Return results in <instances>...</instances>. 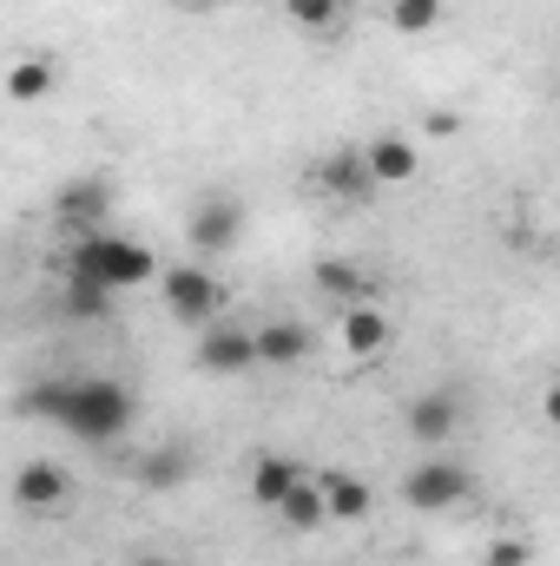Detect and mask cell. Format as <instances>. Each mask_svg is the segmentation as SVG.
<instances>
[{"label": "cell", "instance_id": "cell-1", "mask_svg": "<svg viewBox=\"0 0 560 566\" xmlns=\"http://www.w3.org/2000/svg\"><path fill=\"white\" fill-rule=\"evenodd\" d=\"M133 416H139V402H133L126 382H113V376H66V402H60L53 428L80 434L86 448H106V441H120L133 428Z\"/></svg>", "mask_w": 560, "mask_h": 566}, {"label": "cell", "instance_id": "cell-2", "mask_svg": "<svg viewBox=\"0 0 560 566\" xmlns=\"http://www.w3.org/2000/svg\"><path fill=\"white\" fill-rule=\"evenodd\" d=\"M158 258L133 244V238H120V231H86V238H73V251H66V277L80 283H100V290H133V283H158Z\"/></svg>", "mask_w": 560, "mask_h": 566}, {"label": "cell", "instance_id": "cell-3", "mask_svg": "<svg viewBox=\"0 0 560 566\" xmlns=\"http://www.w3.org/2000/svg\"><path fill=\"white\" fill-rule=\"evenodd\" d=\"M158 296H165V316L185 323L191 336H198L205 323H218V310H225V283L211 277L205 264H172V271H158Z\"/></svg>", "mask_w": 560, "mask_h": 566}, {"label": "cell", "instance_id": "cell-4", "mask_svg": "<svg viewBox=\"0 0 560 566\" xmlns=\"http://www.w3.org/2000/svg\"><path fill=\"white\" fill-rule=\"evenodd\" d=\"M468 494H475V468H462L448 454H428V461H416L403 474V507H416V514H448Z\"/></svg>", "mask_w": 560, "mask_h": 566}, {"label": "cell", "instance_id": "cell-5", "mask_svg": "<svg viewBox=\"0 0 560 566\" xmlns=\"http://www.w3.org/2000/svg\"><path fill=\"white\" fill-rule=\"evenodd\" d=\"M245 224H251L245 198H231V191H205V198L191 205V218H185V238H191L198 258H225V251H238Z\"/></svg>", "mask_w": 560, "mask_h": 566}, {"label": "cell", "instance_id": "cell-6", "mask_svg": "<svg viewBox=\"0 0 560 566\" xmlns=\"http://www.w3.org/2000/svg\"><path fill=\"white\" fill-rule=\"evenodd\" d=\"M113 178L106 171H80V178H66L60 191H53V218L73 231V238H86V231H106V218H113Z\"/></svg>", "mask_w": 560, "mask_h": 566}, {"label": "cell", "instance_id": "cell-7", "mask_svg": "<svg viewBox=\"0 0 560 566\" xmlns=\"http://www.w3.org/2000/svg\"><path fill=\"white\" fill-rule=\"evenodd\" d=\"M468 422V402L455 396V382H442V389H422L416 402L403 409V428H409V441L422 448H442V441H455V428Z\"/></svg>", "mask_w": 560, "mask_h": 566}, {"label": "cell", "instance_id": "cell-8", "mask_svg": "<svg viewBox=\"0 0 560 566\" xmlns=\"http://www.w3.org/2000/svg\"><path fill=\"white\" fill-rule=\"evenodd\" d=\"M198 369L205 376H251L258 369V343L245 323H205L198 329Z\"/></svg>", "mask_w": 560, "mask_h": 566}, {"label": "cell", "instance_id": "cell-9", "mask_svg": "<svg viewBox=\"0 0 560 566\" xmlns=\"http://www.w3.org/2000/svg\"><path fill=\"white\" fill-rule=\"evenodd\" d=\"M66 501H73V474H66L60 461L33 454V461L13 468V507H27V514H53V507H66Z\"/></svg>", "mask_w": 560, "mask_h": 566}, {"label": "cell", "instance_id": "cell-10", "mask_svg": "<svg viewBox=\"0 0 560 566\" xmlns=\"http://www.w3.org/2000/svg\"><path fill=\"white\" fill-rule=\"evenodd\" d=\"M191 474H198V454H191V441H152L139 461H133V481H139V494H178Z\"/></svg>", "mask_w": 560, "mask_h": 566}, {"label": "cell", "instance_id": "cell-11", "mask_svg": "<svg viewBox=\"0 0 560 566\" xmlns=\"http://www.w3.org/2000/svg\"><path fill=\"white\" fill-rule=\"evenodd\" d=\"M310 178H317V191L336 198V205H370V198H376V178H370V165H363L356 145H336Z\"/></svg>", "mask_w": 560, "mask_h": 566}, {"label": "cell", "instance_id": "cell-12", "mask_svg": "<svg viewBox=\"0 0 560 566\" xmlns=\"http://www.w3.org/2000/svg\"><path fill=\"white\" fill-rule=\"evenodd\" d=\"M363 165H370V178H376V191L383 185H409L422 171V151L416 139H403V133H376V139L363 145Z\"/></svg>", "mask_w": 560, "mask_h": 566}, {"label": "cell", "instance_id": "cell-13", "mask_svg": "<svg viewBox=\"0 0 560 566\" xmlns=\"http://www.w3.org/2000/svg\"><path fill=\"white\" fill-rule=\"evenodd\" d=\"M390 316L376 310V303H343V349L356 356V363H376L383 349H390Z\"/></svg>", "mask_w": 560, "mask_h": 566}, {"label": "cell", "instance_id": "cell-14", "mask_svg": "<svg viewBox=\"0 0 560 566\" xmlns=\"http://www.w3.org/2000/svg\"><path fill=\"white\" fill-rule=\"evenodd\" d=\"M323 488V521H370L376 514V488L363 474H317Z\"/></svg>", "mask_w": 560, "mask_h": 566}, {"label": "cell", "instance_id": "cell-15", "mask_svg": "<svg viewBox=\"0 0 560 566\" xmlns=\"http://www.w3.org/2000/svg\"><path fill=\"white\" fill-rule=\"evenodd\" d=\"M251 343H258V363H271V369H297V363L310 356V329L290 323V316L265 323V329H251Z\"/></svg>", "mask_w": 560, "mask_h": 566}, {"label": "cell", "instance_id": "cell-16", "mask_svg": "<svg viewBox=\"0 0 560 566\" xmlns=\"http://www.w3.org/2000/svg\"><path fill=\"white\" fill-rule=\"evenodd\" d=\"M0 86H7V99H13V106H33V99H46V93L60 86V66H53L46 53H27V60H13V66H7V80H0Z\"/></svg>", "mask_w": 560, "mask_h": 566}, {"label": "cell", "instance_id": "cell-17", "mask_svg": "<svg viewBox=\"0 0 560 566\" xmlns=\"http://www.w3.org/2000/svg\"><path fill=\"white\" fill-rule=\"evenodd\" d=\"M310 283H317L330 303H370V271H363V264H350V258H317Z\"/></svg>", "mask_w": 560, "mask_h": 566}, {"label": "cell", "instance_id": "cell-18", "mask_svg": "<svg viewBox=\"0 0 560 566\" xmlns=\"http://www.w3.org/2000/svg\"><path fill=\"white\" fill-rule=\"evenodd\" d=\"M297 474H303V468H297L290 454H258V461H251V481H245V494H251L258 507H278L283 494H290V481H297Z\"/></svg>", "mask_w": 560, "mask_h": 566}, {"label": "cell", "instance_id": "cell-19", "mask_svg": "<svg viewBox=\"0 0 560 566\" xmlns=\"http://www.w3.org/2000/svg\"><path fill=\"white\" fill-rule=\"evenodd\" d=\"M271 514H278L283 527H297V534H317V527H323V488H317L310 474H297V481H290V494H283Z\"/></svg>", "mask_w": 560, "mask_h": 566}, {"label": "cell", "instance_id": "cell-20", "mask_svg": "<svg viewBox=\"0 0 560 566\" xmlns=\"http://www.w3.org/2000/svg\"><path fill=\"white\" fill-rule=\"evenodd\" d=\"M60 310H66L73 323H100V316H113V290L66 277V290H60Z\"/></svg>", "mask_w": 560, "mask_h": 566}, {"label": "cell", "instance_id": "cell-21", "mask_svg": "<svg viewBox=\"0 0 560 566\" xmlns=\"http://www.w3.org/2000/svg\"><path fill=\"white\" fill-rule=\"evenodd\" d=\"M60 402H66V376H40V382H27L20 389V416H33V422H60Z\"/></svg>", "mask_w": 560, "mask_h": 566}, {"label": "cell", "instance_id": "cell-22", "mask_svg": "<svg viewBox=\"0 0 560 566\" xmlns=\"http://www.w3.org/2000/svg\"><path fill=\"white\" fill-rule=\"evenodd\" d=\"M283 13L303 27V33H330L343 20V0H283Z\"/></svg>", "mask_w": 560, "mask_h": 566}, {"label": "cell", "instance_id": "cell-23", "mask_svg": "<svg viewBox=\"0 0 560 566\" xmlns=\"http://www.w3.org/2000/svg\"><path fill=\"white\" fill-rule=\"evenodd\" d=\"M435 20H442V0H396L390 7V27L396 33H428Z\"/></svg>", "mask_w": 560, "mask_h": 566}, {"label": "cell", "instance_id": "cell-24", "mask_svg": "<svg viewBox=\"0 0 560 566\" xmlns=\"http://www.w3.org/2000/svg\"><path fill=\"white\" fill-rule=\"evenodd\" d=\"M535 560V547L521 541V534H501V541H488V554H481V566H528Z\"/></svg>", "mask_w": 560, "mask_h": 566}, {"label": "cell", "instance_id": "cell-25", "mask_svg": "<svg viewBox=\"0 0 560 566\" xmlns=\"http://www.w3.org/2000/svg\"><path fill=\"white\" fill-rule=\"evenodd\" d=\"M428 133H435V139H455V133H462V119H455V113H428Z\"/></svg>", "mask_w": 560, "mask_h": 566}, {"label": "cell", "instance_id": "cell-26", "mask_svg": "<svg viewBox=\"0 0 560 566\" xmlns=\"http://www.w3.org/2000/svg\"><path fill=\"white\" fill-rule=\"evenodd\" d=\"M133 566H172V560H158V554H145V560H133Z\"/></svg>", "mask_w": 560, "mask_h": 566}]
</instances>
